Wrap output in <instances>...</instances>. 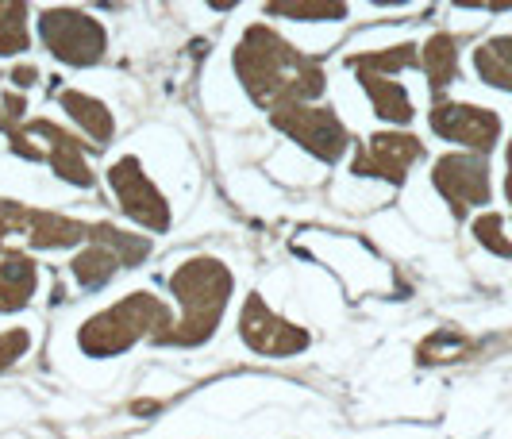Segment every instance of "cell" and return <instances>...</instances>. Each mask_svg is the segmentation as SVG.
Here are the masks:
<instances>
[{"instance_id":"cell-5","label":"cell","mask_w":512,"mask_h":439,"mask_svg":"<svg viewBox=\"0 0 512 439\" xmlns=\"http://www.w3.org/2000/svg\"><path fill=\"white\" fill-rule=\"evenodd\" d=\"M39 39H43V47L54 62L74 66V70L101 66L108 58V31L85 8H70V4L43 8L39 12Z\"/></svg>"},{"instance_id":"cell-15","label":"cell","mask_w":512,"mask_h":439,"mask_svg":"<svg viewBox=\"0 0 512 439\" xmlns=\"http://www.w3.org/2000/svg\"><path fill=\"white\" fill-rule=\"evenodd\" d=\"M355 78H359L362 93H366V101H370V108H374V116H378V120L393 124V128H405V124H412L416 108H412L409 89H405L401 81L378 78V74H355Z\"/></svg>"},{"instance_id":"cell-24","label":"cell","mask_w":512,"mask_h":439,"mask_svg":"<svg viewBox=\"0 0 512 439\" xmlns=\"http://www.w3.org/2000/svg\"><path fill=\"white\" fill-rule=\"evenodd\" d=\"M27 351H31V332H27V328H8V332H0V374L12 370L20 359H27Z\"/></svg>"},{"instance_id":"cell-21","label":"cell","mask_w":512,"mask_h":439,"mask_svg":"<svg viewBox=\"0 0 512 439\" xmlns=\"http://www.w3.org/2000/svg\"><path fill=\"white\" fill-rule=\"evenodd\" d=\"M347 4H332V0H324V4H297V0H278V4H266V16H274V20H293V24H339V20H347Z\"/></svg>"},{"instance_id":"cell-20","label":"cell","mask_w":512,"mask_h":439,"mask_svg":"<svg viewBox=\"0 0 512 439\" xmlns=\"http://www.w3.org/2000/svg\"><path fill=\"white\" fill-rule=\"evenodd\" d=\"M347 66L355 74H378V78H397L412 66H420V47L416 43H397V47H382V51H359L347 58Z\"/></svg>"},{"instance_id":"cell-18","label":"cell","mask_w":512,"mask_h":439,"mask_svg":"<svg viewBox=\"0 0 512 439\" xmlns=\"http://www.w3.org/2000/svg\"><path fill=\"white\" fill-rule=\"evenodd\" d=\"M474 74L489 89L512 93V35H493L474 47Z\"/></svg>"},{"instance_id":"cell-22","label":"cell","mask_w":512,"mask_h":439,"mask_svg":"<svg viewBox=\"0 0 512 439\" xmlns=\"http://www.w3.org/2000/svg\"><path fill=\"white\" fill-rule=\"evenodd\" d=\"M31 8L27 4H0V58H16L31 51Z\"/></svg>"},{"instance_id":"cell-2","label":"cell","mask_w":512,"mask_h":439,"mask_svg":"<svg viewBox=\"0 0 512 439\" xmlns=\"http://www.w3.org/2000/svg\"><path fill=\"white\" fill-rule=\"evenodd\" d=\"M170 297L178 301L174 332L162 339V347H205L220 332L224 316L235 297V274L220 255H185L170 270Z\"/></svg>"},{"instance_id":"cell-25","label":"cell","mask_w":512,"mask_h":439,"mask_svg":"<svg viewBox=\"0 0 512 439\" xmlns=\"http://www.w3.org/2000/svg\"><path fill=\"white\" fill-rule=\"evenodd\" d=\"M8 81H12L16 89H31V85L39 81V70H35L31 62H20V66H12V74H8Z\"/></svg>"},{"instance_id":"cell-13","label":"cell","mask_w":512,"mask_h":439,"mask_svg":"<svg viewBox=\"0 0 512 439\" xmlns=\"http://www.w3.org/2000/svg\"><path fill=\"white\" fill-rule=\"evenodd\" d=\"M54 97H58V108L66 112V120L81 131L85 143L108 147V143L116 139V116H112V108H108L101 97H93V93H85V89H58Z\"/></svg>"},{"instance_id":"cell-16","label":"cell","mask_w":512,"mask_h":439,"mask_svg":"<svg viewBox=\"0 0 512 439\" xmlns=\"http://www.w3.org/2000/svg\"><path fill=\"white\" fill-rule=\"evenodd\" d=\"M420 70L432 85V93H443L451 81L459 78V39L451 31H436L420 47Z\"/></svg>"},{"instance_id":"cell-12","label":"cell","mask_w":512,"mask_h":439,"mask_svg":"<svg viewBox=\"0 0 512 439\" xmlns=\"http://www.w3.org/2000/svg\"><path fill=\"white\" fill-rule=\"evenodd\" d=\"M27 131L47 151V166L54 170V178L74 185V189H93L97 174L89 170V143L81 135L66 131L62 124H54V120H43V116L39 120H27Z\"/></svg>"},{"instance_id":"cell-26","label":"cell","mask_w":512,"mask_h":439,"mask_svg":"<svg viewBox=\"0 0 512 439\" xmlns=\"http://www.w3.org/2000/svg\"><path fill=\"white\" fill-rule=\"evenodd\" d=\"M505 197H509V205H512V139H509V147H505Z\"/></svg>"},{"instance_id":"cell-10","label":"cell","mask_w":512,"mask_h":439,"mask_svg":"<svg viewBox=\"0 0 512 439\" xmlns=\"http://www.w3.org/2000/svg\"><path fill=\"white\" fill-rule=\"evenodd\" d=\"M428 124L439 139L447 143H459L470 155H489L497 143H501V116L493 108H482V104H466V101H447L439 97L428 112Z\"/></svg>"},{"instance_id":"cell-6","label":"cell","mask_w":512,"mask_h":439,"mask_svg":"<svg viewBox=\"0 0 512 439\" xmlns=\"http://www.w3.org/2000/svg\"><path fill=\"white\" fill-rule=\"evenodd\" d=\"M270 124L324 166H335L351 151V131L328 104H285V108L270 112Z\"/></svg>"},{"instance_id":"cell-14","label":"cell","mask_w":512,"mask_h":439,"mask_svg":"<svg viewBox=\"0 0 512 439\" xmlns=\"http://www.w3.org/2000/svg\"><path fill=\"white\" fill-rule=\"evenodd\" d=\"M39 293V262L31 255H4L0 259V316L24 312Z\"/></svg>"},{"instance_id":"cell-27","label":"cell","mask_w":512,"mask_h":439,"mask_svg":"<svg viewBox=\"0 0 512 439\" xmlns=\"http://www.w3.org/2000/svg\"><path fill=\"white\" fill-rule=\"evenodd\" d=\"M0 116H4V108H0Z\"/></svg>"},{"instance_id":"cell-1","label":"cell","mask_w":512,"mask_h":439,"mask_svg":"<svg viewBox=\"0 0 512 439\" xmlns=\"http://www.w3.org/2000/svg\"><path fill=\"white\" fill-rule=\"evenodd\" d=\"M231 70L243 93L266 112L285 104H316L328 89L324 66L270 24H251L239 35L231 51Z\"/></svg>"},{"instance_id":"cell-3","label":"cell","mask_w":512,"mask_h":439,"mask_svg":"<svg viewBox=\"0 0 512 439\" xmlns=\"http://www.w3.org/2000/svg\"><path fill=\"white\" fill-rule=\"evenodd\" d=\"M174 320V309L154 289H131L120 301L85 316L74 343L85 359H124L147 339L162 347V339L174 332Z\"/></svg>"},{"instance_id":"cell-11","label":"cell","mask_w":512,"mask_h":439,"mask_svg":"<svg viewBox=\"0 0 512 439\" xmlns=\"http://www.w3.org/2000/svg\"><path fill=\"white\" fill-rule=\"evenodd\" d=\"M424 158V143L412 131H374L366 143L351 155V174L355 178H378L389 185H405L409 170Z\"/></svg>"},{"instance_id":"cell-4","label":"cell","mask_w":512,"mask_h":439,"mask_svg":"<svg viewBox=\"0 0 512 439\" xmlns=\"http://www.w3.org/2000/svg\"><path fill=\"white\" fill-rule=\"evenodd\" d=\"M85 220L62 216L54 208L0 201V255H27V251H70L89 243Z\"/></svg>"},{"instance_id":"cell-17","label":"cell","mask_w":512,"mask_h":439,"mask_svg":"<svg viewBox=\"0 0 512 439\" xmlns=\"http://www.w3.org/2000/svg\"><path fill=\"white\" fill-rule=\"evenodd\" d=\"M120 270H124L120 259H116L108 247H101V243H85L74 259H70V274H74L77 289H85V293L104 289Z\"/></svg>"},{"instance_id":"cell-9","label":"cell","mask_w":512,"mask_h":439,"mask_svg":"<svg viewBox=\"0 0 512 439\" xmlns=\"http://www.w3.org/2000/svg\"><path fill=\"white\" fill-rule=\"evenodd\" d=\"M432 185L436 193L451 205L455 216H466L470 208H482L493 201V178H489V162L470 151H451L432 162Z\"/></svg>"},{"instance_id":"cell-23","label":"cell","mask_w":512,"mask_h":439,"mask_svg":"<svg viewBox=\"0 0 512 439\" xmlns=\"http://www.w3.org/2000/svg\"><path fill=\"white\" fill-rule=\"evenodd\" d=\"M470 235L478 239V247H486L489 255H497V259H512V239L505 235V220H501V212H482V216L470 224Z\"/></svg>"},{"instance_id":"cell-8","label":"cell","mask_w":512,"mask_h":439,"mask_svg":"<svg viewBox=\"0 0 512 439\" xmlns=\"http://www.w3.org/2000/svg\"><path fill=\"white\" fill-rule=\"evenodd\" d=\"M235 332L243 339V347L262 355V359H293V355H305L308 347H312L308 328H301V324L285 320L282 312L270 309L262 293H251L243 301Z\"/></svg>"},{"instance_id":"cell-19","label":"cell","mask_w":512,"mask_h":439,"mask_svg":"<svg viewBox=\"0 0 512 439\" xmlns=\"http://www.w3.org/2000/svg\"><path fill=\"white\" fill-rule=\"evenodd\" d=\"M89 243L108 247V251L120 259L124 270L143 266L154 251V243L147 239V235H135V232H128V228H116V224H108V220H101V224H93V228H89Z\"/></svg>"},{"instance_id":"cell-7","label":"cell","mask_w":512,"mask_h":439,"mask_svg":"<svg viewBox=\"0 0 512 439\" xmlns=\"http://www.w3.org/2000/svg\"><path fill=\"white\" fill-rule=\"evenodd\" d=\"M104 181H108V193H112V201L120 205V212L135 220L139 228H147V232H170V224H174V208L166 201V193L158 189L151 181V174L143 170V162L135 155H120L108 162V170H104Z\"/></svg>"}]
</instances>
